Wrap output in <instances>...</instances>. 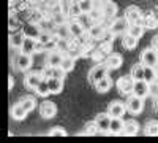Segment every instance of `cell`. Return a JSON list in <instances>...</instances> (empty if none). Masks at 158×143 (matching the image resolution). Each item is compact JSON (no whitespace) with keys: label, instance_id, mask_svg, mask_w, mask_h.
<instances>
[{"label":"cell","instance_id":"cell-1","mask_svg":"<svg viewBox=\"0 0 158 143\" xmlns=\"http://www.w3.org/2000/svg\"><path fill=\"white\" fill-rule=\"evenodd\" d=\"M125 108H127V111H130L131 114H139V113L144 110V99L131 94V97H128L127 102H125Z\"/></svg>","mask_w":158,"mask_h":143},{"label":"cell","instance_id":"cell-2","mask_svg":"<svg viewBox=\"0 0 158 143\" xmlns=\"http://www.w3.org/2000/svg\"><path fill=\"white\" fill-rule=\"evenodd\" d=\"M141 62L144 65H150V67H156L158 64V51L153 48H147L142 51L141 54Z\"/></svg>","mask_w":158,"mask_h":143},{"label":"cell","instance_id":"cell-3","mask_svg":"<svg viewBox=\"0 0 158 143\" xmlns=\"http://www.w3.org/2000/svg\"><path fill=\"white\" fill-rule=\"evenodd\" d=\"M108 72H109V69L106 67V64H97V65L90 70V73H89V80H90V83H97V81H100L103 76H106L108 75Z\"/></svg>","mask_w":158,"mask_h":143},{"label":"cell","instance_id":"cell-4","mask_svg":"<svg viewBox=\"0 0 158 143\" xmlns=\"http://www.w3.org/2000/svg\"><path fill=\"white\" fill-rule=\"evenodd\" d=\"M131 94L141 99H146L149 96V83L146 80H135L133 87H131Z\"/></svg>","mask_w":158,"mask_h":143},{"label":"cell","instance_id":"cell-5","mask_svg":"<svg viewBox=\"0 0 158 143\" xmlns=\"http://www.w3.org/2000/svg\"><path fill=\"white\" fill-rule=\"evenodd\" d=\"M95 126H97V129H98V132L100 134H109L108 131H109V123H111V116L108 114V111L106 113H100V114H97V118H95Z\"/></svg>","mask_w":158,"mask_h":143},{"label":"cell","instance_id":"cell-6","mask_svg":"<svg viewBox=\"0 0 158 143\" xmlns=\"http://www.w3.org/2000/svg\"><path fill=\"white\" fill-rule=\"evenodd\" d=\"M127 108H125V103L120 102V100H112L108 107V114L111 118H122L125 114Z\"/></svg>","mask_w":158,"mask_h":143},{"label":"cell","instance_id":"cell-7","mask_svg":"<svg viewBox=\"0 0 158 143\" xmlns=\"http://www.w3.org/2000/svg\"><path fill=\"white\" fill-rule=\"evenodd\" d=\"M128 21L125 19V16L123 18H118V19H115L111 25H109V32H111V35H122V34H125L127 30H128Z\"/></svg>","mask_w":158,"mask_h":143},{"label":"cell","instance_id":"cell-8","mask_svg":"<svg viewBox=\"0 0 158 143\" xmlns=\"http://www.w3.org/2000/svg\"><path fill=\"white\" fill-rule=\"evenodd\" d=\"M57 113V107H56V103L54 102H51V100H44L41 105H40V114L43 116L44 119H51V118H54Z\"/></svg>","mask_w":158,"mask_h":143},{"label":"cell","instance_id":"cell-9","mask_svg":"<svg viewBox=\"0 0 158 143\" xmlns=\"http://www.w3.org/2000/svg\"><path fill=\"white\" fill-rule=\"evenodd\" d=\"M133 83L135 80L131 78V75H125V76H120L118 78V81H117V89H118V92L127 96L128 92H131V87H133Z\"/></svg>","mask_w":158,"mask_h":143},{"label":"cell","instance_id":"cell-10","mask_svg":"<svg viewBox=\"0 0 158 143\" xmlns=\"http://www.w3.org/2000/svg\"><path fill=\"white\" fill-rule=\"evenodd\" d=\"M32 67V54H18L16 57V69L21 70V72H25Z\"/></svg>","mask_w":158,"mask_h":143},{"label":"cell","instance_id":"cell-11","mask_svg":"<svg viewBox=\"0 0 158 143\" xmlns=\"http://www.w3.org/2000/svg\"><path fill=\"white\" fill-rule=\"evenodd\" d=\"M65 73H67V72H65L60 65L59 67H51V65H46V69L43 70V78H46V80H48V78H62V80H63V78H65Z\"/></svg>","mask_w":158,"mask_h":143},{"label":"cell","instance_id":"cell-12","mask_svg":"<svg viewBox=\"0 0 158 143\" xmlns=\"http://www.w3.org/2000/svg\"><path fill=\"white\" fill-rule=\"evenodd\" d=\"M141 10L138 7H128L125 10V19L128 21V24H135V22H141Z\"/></svg>","mask_w":158,"mask_h":143},{"label":"cell","instance_id":"cell-13","mask_svg":"<svg viewBox=\"0 0 158 143\" xmlns=\"http://www.w3.org/2000/svg\"><path fill=\"white\" fill-rule=\"evenodd\" d=\"M122 62H123V59H122L120 54L112 53V54L108 56V59H106V62H104V64H106V67L109 70H117V69L122 67Z\"/></svg>","mask_w":158,"mask_h":143},{"label":"cell","instance_id":"cell-14","mask_svg":"<svg viewBox=\"0 0 158 143\" xmlns=\"http://www.w3.org/2000/svg\"><path fill=\"white\" fill-rule=\"evenodd\" d=\"M139 132V124L135 119H128L127 123H123V131L120 132V135H136Z\"/></svg>","mask_w":158,"mask_h":143},{"label":"cell","instance_id":"cell-15","mask_svg":"<svg viewBox=\"0 0 158 143\" xmlns=\"http://www.w3.org/2000/svg\"><path fill=\"white\" fill-rule=\"evenodd\" d=\"M43 80V75L41 73H29L27 76L24 78V84L27 86L29 89H36V86H38V83Z\"/></svg>","mask_w":158,"mask_h":143},{"label":"cell","instance_id":"cell-16","mask_svg":"<svg viewBox=\"0 0 158 143\" xmlns=\"http://www.w3.org/2000/svg\"><path fill=\"white\" fill-rule=\"evenodd\" d=\"M48 86L51 94H60L63 91V80L62 78H48Z\"/></svg>","mask_w":158,"mask_h":143},{"label":"cell","instance_id":"cell-17","mask_svg":"<svg viewBox=\"0 0 158 143\" xmlns=\"http://www.w3.org/2000/svg\"><path fill=\"white\" fill-rule=\"evenodd\" d=\"M62 59H63V54L60 51H51L46 57V65H51V67H59L62 64Z\"/></svg>","mask_w":158,"mask_h":143},{"label":"cell","instance_id":"cell-18","mask_svg":"<svg viewBox=\"0 0 158 143\" xmlns=\"http://www.w3.org/2000/svg\"><path fill=\"white\" fill-rule=\"evenodd\" d=\"M123 131V121L122 118H111L109 123V135H120V132Z\"/></svg>","mask_w":158,"mask_h":143},{"label":"cell","instance_id":"cell-19","mask_svg":"<svg viewBox=\"0 0 158 143\" xmlns=\"http://www.w3.org/2000/svg\"><path fill=\"white\" fill-rule=\"evenodd\" d=\"M104 32H106V27H104L103 24H94L89 27V37L92 38V40H98V38H101L104 35Z\"/></svg>","mask_w":158,"mask_h":143},{"label":"cell","instance_id":"cell-20","mask_svg":"<svg viewBox=\"0 0 158 143\" xmlns=\"http://www.w3.org/2000/svg\"><path fill=\"white\" fill-rule=\"evenodd\" d=\"M112 87V81H111V78L106 75V76H103L100 81L95 83V89L98 91L100 94H104V92H108V91Z\"/></svg>","mask_w":158,"mask_h":143},{"label":"cell","instance_id":"cell-21","mask_svg":"<svg viewBox=\"0 0 158 143\" xmlns=\"http://www.w3.org/2000/svg\"><path fill=\"white\" fill-rule=\"evenodd\" d=\"M54 34L57 38H62V40H67V38L71 35L70 34V27H68V24H56V27H54Z\"/></svg>","mask_w":158,"mask_h":143},{"label":"cell","instance_id":"cell-22","mask_svg":"<svg viewBox=\"0 0 158 143\" xmlns=\"http://www.w3.org/2000/svg\"><path fill=\"white\" fill-rule=\"evenodd\" d=\"M35 40L33 38H30V37H24V42H22V45H21V53H24V54H33V51H35Z\"/></svg>","mask_w":158,"mask_h":143},{"label":"cell","instance_id":"cell-23","mask_svg":"<svg viewBox=\"0 0 158 143\" xmlns=\"http://www.w3.org/2000/svg\"><path fill=\"white\" fill-rule=\"evenodd\" d=\"M122 46H123L125 49H128V51L135 49V48L138 46V38H135L133 35H130L128 32H125L123 37H122Z\"/></svg>","mask_w":158,"mask_h":143},{"label":"cell","instance_id":"cell-24","mask_svg":"<svg viewBox=\"0 0 158 143\" xmlns=\"http://www.w3.org/2000/svg\"><path fill=\"white\" fill-rule=\"evenodd\" d=\"M11 116H13V119H16V121H22L25 116H27V111H25V108L21 103H16V105L11 108Z\"/></svg>","mask_w":158,"mask_h":143},{"label":"cell","instance_id":"cell-25","mask_svg":"<svg viewBox=\"0 0 158 143\" xmlns=\"http://www.w3.org/2000/svg\"><path fill=\"white\" fill-rule=\"evenodd\" d=\"M68 27H70V34L73 37H82L84 32H85V27L81 24V22H77V21H73L68 24Z\"/></svg>","mask_w":158,"mask_h":143},{"label":"cell","instance_id":"cell-26","mask_svg":"<svg viewBox=\"0 0 158 143\" xmlns=\"http://www.w3.org/2000/svg\"><path fill=\"white\" fill-rule=\"evenodd\" d=\"M127 32L139 40V38L142 37V34H144V27H142L141 22H135V24H130V25H128V30H127Z\"/></svg>","mask_w":158,"mask_h":143},{"label":"cell","instance_id":"cell-27","mask_svg":"<svg viewBox=\"0 0 158 143\" xmlns=\"http://www.w3.org/2000/svg\"><path fill=\"white\" fill-rule=\"evenodd\" d=\"M101 10H103V15L106 18H114V15L117 13V5L114 2H111V0H108V2L101 7Z\"/></svg>","mask_w":158,"mask_h":143},{"label":"cell","instance_id":"cell-28","mask_svg":"<svg viewBox=\"0 0 158 143\" xmlns=\"http://www.w3.org/2000/svg\"><path fill=\"white\" fill-rule=\"evenodd\" d=\"M130 75H131L133 80H144V64L142 62L141 64H135L133 69H131V72H130Z\"/></svg>","mask_w":158,"mask_h":143},{"label":"cell","instance_id":"cell-29","mask_svg":"<svg viewBox=\"0 0 158 143\" xmlns=\"http://www.w3.org/2000/svg\"><path fill=\"white\" fill-rule=\"evenodd\" d=\"M35 92L38 94V96H41V97H48L51 92H49V86H48V80L46 78H43L41 81L38 83V86H36V89H35Z\"/></svg>","mask_w":158,"mask_h":143},{"label":"cell","instance_id":"cell-30","mask_svg":"<svg viewBox=\"0 0 158 143\" xmlns=\"http://www.w3.org/2000/svg\"><path fill=\"white\" fill-rule=\"evenodd\" d=\"M74 64H76V60H74V57H73V56H63L60 67L68 73V72H71V70L74 69Z\"/></svg>","mask_w":158,"mask_h":143},{"label":"cell","instance_id":"cell-31","mask_svg":"<svg viewBox=\"0 0 158 143\" xmlns=\"http://www.w3.org/2000/svg\"><path fill=\"white\" fill-rule=\"evenodd\" d=\"M19 103L25 108V111H32L35 107H36V103H35V99L33 97H30V96H25V97H22L21 100H19Z\"/></svg>","mask_w":158,"mask_h":143},{"label":"cell","instance_id":"cell-32","mask_svg":"<svg viewBox=\"0 0 158 143\" xmlns=\"http://www.w3.org/2000/svg\"><path fill=\"white\" fill-rule=\"evenodd\" d=\"M144 134L146 135H158V121H149L144 126Z\"/></svg>","mask_w":158,"mask_h":143},{"label":"cell","instance_id":"cell-33","mask_svg":"<svg viewBox=\"0 0 158 143\" xmlns=\"http://www.w3.org/2000/svg\"><path fill=\"white\" fill-rule=\"evenodd\" d=\"M144 80L147 83L156 80V72H155V67H150V65H144Z\"/></svg>","mask_w":158,"mask_h":143},{"label":"cell","instance_id":"cell-34","mask_svg":"<svg viewBox=\"0 0 158 143\" xmlns=\"http://www.w3.org/2000/svg\"><path fill=\"white\" fill-rule=\"evenodd\" d=\"M36 40H38V43L46 45V43H49L51 40H54V38H52V34H51V32H48V30H41V32H38Z\"/></svg>","mask_w":158,"mask_h":143},{"label":"cell","instance_id":"cell-35","mask_svg":"<svg viewBox=\"0 0 158 143\" xmlns=\"http://www.w3.org/2000/svg\"><path fill=\"white\" fill-rule=\"evenodd\" d=\"M77 2H79V7H81L82 15L90 13L92 10H94V0H77Z\"/></svg>","mask_w":158,"mask_h":143},{"label":"cell","instance_id":"cell-36","mask_svg":"<svg viewBox=\"0 0 158 143\" xmlns=\"http://www.w3.org/2000/svg\"><path fill=\"white\" fill-rule=\"evenodd\" d=\"M22 42H24V35L22 34H15V35H11V38H10V45L13 48H21Z\"/></svg>","mask_w":158,"mask_h":143},{"label":"cell","instance_id":"cell-37","mask_svg":"<svg viewBox=\"0 0 158 143\" xmlns=\"http://www.w3.org/2000/svg\"><path fill=\"white\" fill-rule=\"evenodd\" d=\"M81 15H82V11H81V7H79V2L74 0L70 5V16H81Z\"/></svg>","mask_w":158,"mask_h":143},{"label":"cell","instance_id":"cell-38","mask_svg":"<svg viewBox=\"0 0 158 143\" xmlns=\"http://www.w3.org/2000/svg\"><path fill=\"white\" fill-rule=\"evenodd\" d=\"M149 96H152V97H158V81L156 80H153V81H150L149 83Z\"/></svg>","mask_w":158,"mask_h":143},{"label":"cell","instance_id":"cell-39","mask_svg":"<svg viewBox=\"0 0 158 143\" xmlns=\"http://www.w3.org/2000/svg\"><path fill=\"white\" fill-rule=\"evenodd\" d=\"M51 137H65L67 135V131L63 127H52V131L49 132Z\"/></svg>","mask_w":158,"mask_h":143},{"label":"cell","instance_id":"cell-40","mask_svg":"<svg viewBox=\"0 0 158 143\" xmlns=\"http://www.w3.org/2000/svg\"><path fill=\"white\" fill-rule=\"evenodd\" d=\"M70 2L68 0H60V8H62V13L63 16H70Z\"/></svg>","mask_w":158,"mask_h":143},{"label":"cell","instance_id":"cell-41","mask_svg":"<svg viewBox=\"0 0 158 143\" xmlns=\"http://www.w3.org/2000/svg\"><path fill=\"white\" fill-rule=\"evenodd\" d=\"M95 127H97V126H95V123H92L90 126L87 124V127H85V129H95ZM89 134L92 135V134H97V132H95V131H85V132H84L82 135H89Z\"/></svg>","mask_w":158,"mask_h":143},{"label":"cell","instance_id":"cell-42","mask_svg":"<svg viewBox=\"0 0 158 143\" xmlns=\"http://www.w3.org/2000/svg\"><path fill=\"white\" fill-rule=\"evenodd\" d=\"M152 48L158 51V35H155V37L152 38Z\"/></svg>","mask_w":158,"mask_h":143},{"label":"cell","instance_id":"cell-43","mask_svg":"<svg viewBox=\"0 0 158 143\" xmlns=\"http://www.w3.org/2000/svg\"><path fill=\"white\" fill-rule=\"evenodd\" d=\"M152 18H153V19H155L156 22H158V7H156V8L153 10V13H152Z\"/></svg>","mask_w":158,"mask_h":143}]
</instances>
